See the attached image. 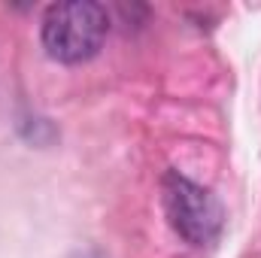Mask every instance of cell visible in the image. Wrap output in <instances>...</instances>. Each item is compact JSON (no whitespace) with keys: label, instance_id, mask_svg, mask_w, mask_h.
I'll use <instances>...</instances> for the list:
<instances>
[{"label":"cell","instance_id":"obj_1","mask_svg":"<svg viewBox=\"0 0 261 258\" xmlns=\"http://www.w3.org/2000/svg\"><path fill=\"white\" fill-rule=\"evenodd\" d=\"M110 15L94 0L52 3L43 15V49L61 64H82L94 58L107 40Z\"/></svg>","mask_w":261,"mask_h":258},{"label":"cell","instance_id":"obj_2","mask_svg":"<svg viewBox=\"0 0 261 258\" xmlns=\"http://www.w3.org/2000/svg\"><path fill=\"white\" fill-rule=\"evenodd\" d=\"M161 192H164L167 219L186 243L210 246L219 240V234L225 228V210L210 189H203V186L192 183L189 176L170 170V173H164Z\"/></svg>","mask_w":261,"mask_h":258}]
</instances>
